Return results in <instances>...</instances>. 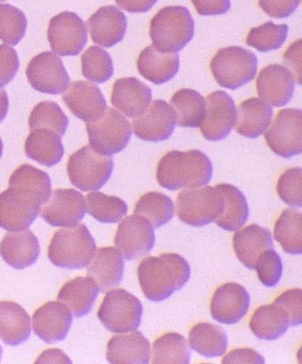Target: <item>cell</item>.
Instances as JSON below:
<instances>
[{
    "mask_svg": "<svg viewBox=\"0 0 302 364\" xmlns=\"http://www.w3.org/2000/svg\"><path fill=\"white\" fill-rule=\"evenodd\" d=\"M141 291L152 302H162L181 289L191 277L186 258L176 253L145 257L137 269Z\"/></svg>",
    "mask_w": 302,
    "mask_h": 364,
    "instance_id": "obj_1",
    "label": "cell"
},
{
    "mask_svg": "<svg viewBox=\"0 0 302 364\" xmlns=\"http://www.w3.org/2000/svg\"><path fill=\"white\" fill-rule=\"evenodd\" d=\"M213 174V163L198 150L168 151L160 159L156 169L159 185L171 191L206 186Z\"/></svg>",
    "mask_w": 302,
    "mask_h": 364,
    "instance_id": "obj_2",
    "label": "cell"
},
{
    "mask_svg": "<svg viewBox=\"0 0 302 364\" xmlns=\"http://www.w3.org/2000/svg\"><path fill=\"white\" fill-rule=\"evenodd\" d=\"M195 33V22L190 11L181 6H166L150 22L152 46L163 53H178L189 44Z\"/></svg>",
    "mask_w": 302,
    "mask_h": 364,
    "instance_id": "obj_3",
    "label": "cell"
},
{
    "mask_svg": "<svg viewBox=\"0 0 302 364\" xmlns=\"http://www.w3.org/2000/svg\"><path fill=\"white\" fill-rule=\"evenodd\" d=\"M95 238L88 227L78 224L57 230L48 247V258L53 265L66 269L87 267L96 252Z\"/></svg>",
    "mask_w": 302,
    "mask_h": 364,
    "instance_id": "obj_4",
    "label": "cell"
},
{
    "mask_svg": "<svg viewBox=\"0 0 302 364\" xmlns=\"http://www.w3.org/2000/svg\"><path fill=\"white\" fill-rule=\"evenodd\" d=\"M257 55L241 46H229L216 53L210 68L215 80L223 88L237 90L257 76Z\"/></svg>",
    "mask_w": 302,
    "mask_h": 364,
    "instance_id": "obj_5",
    "label": "cell"
},
{
    "mask_svg": "<svg viewBox=\"0 0 302 364\" xmlns=\"http://www.w3.org/2000/svg\"><path fill=\"white\" fill-rule=\"evenodd\" d=\"M112 156L98 154L87 144L69 156L67 172L72 186L82 191H98L111 178Z\"/></svg>",
    "mask_w": 302,
    "mask_h": 364,
    "instance_id": "obj_6",
    "label": "cell"
},
{
    "mask_svg": "<svg viewBox=\"0 0 302 364\" xmlns=\"http://www.w3.org/2000/svg\"><path fill=\"white\" fill-rule=\"evenodd\" d=\"M143 305L138 297L124 289L106 293L97 312V318L108 331L125 333L140 326Z\"/></svg>",
    "mask_w": 302,
    "mask_h": 364,
    "instance_id": "obj_7",
    "label": "cell"
},
{
    "mask_svg": "<svg viewBox=\"0 0 302 364\" xmlns=\"http://www.w3.org/2000/svg\"><path fill=\"white\" fill-rule=\"evenodd\" d=\"M223 210L220 191L213 186L184 190L176 199V213L179 220L190 226L210 225L220 216Z\"/></svg>",
    "mask_w": 302,
    "mask_h": 364,
    "instance_id": "obj_8",
    "label": "cell"
},
{
    "mask_svg": "<svg viewBox=\"0 0 302 364\" xmlns=\"http://www.w3.org/2000/svg\"><path fill=\"white\" fill-rule=\"evenodd\" d=\"M86 131L89 146L98 154L108 156L123 151L133 134V127L127 117L111 107L99 120L86 124Z\"/></svg>",
    "mask_w": 302,
    "mask_h": 364,
    "instance_id": "obj_9",
    "label": "cell"
},
{
    "mask_svg": "<svg viewBox=\"0 0 302 364\" xmlns=\"http://www.w3.org/2000/svg\"><path fill=\"white\" fill-rule=\"evenodd\" d=\"M264 136L270 150L281 158L300 155L302 151L301 109H281L267 129Z\"/></svg>",
    "mask_w": 302,
    "mask_h": 364,
    "instance_id": "obj_10",
    "label": "cell"
},
{
    "mask_svg": "<svg viewBox=\"0 0 302 364\" xmlns=\"http://www.w3.org/2000/svg\"><path fill=\"white\" fill-rule=\"evenodd\" d=\"M47 37L54 53L77 56L88 43V29L77 14L64 11L50 19Z\"/></svg>",
    "mask_w": 302,
    "mask_h": 364,
    "instance_id": "obj_11",
    "label": "cell"
},
{
    "mask_svg": "<svg viewBox=\"0 0 302 364\" xmlns=\"http://www.w3.org/2000/svg\"><path fill=\"white\" fill-rule=\"evenodd\" d=\"M113 242L125 260L139 259L147 256L155 247L154 227L147 219L133 214L120 223Z\"/></svg>",
    "mask_w": 302,
    "mask_h": 364,
    "instance_id": "obj_12",
    "label": "cell"
},
{
    "mask_svg": "<svg viewBox=\"0 0 302 364\" xmlns=\"http://www.w3.org/2000/svg\"><path fill=\"white\" fill-rule=\"evenodd\" d=\"M26 77L31 87L50 95H58L65 91L70 77L62 58L52 52L37 55L29 62Z\"/></svg>",
    "mask_w": 302,
    "mask_h": 364,
    "instance_id": "obj_13",
    "label": "cell"
},
{
    "mask_svg": "<svg viewBox=\"0 0 302 364\" xmlns=\"http://www.w3.org/2000/svg\"><path fill=\"white\" fill-rule=\"evenodd\" d=\"M206 103V114L200 124V132L203 138L213 142L225 139L236 124V104L225 91L211 93Z\"/></svg>",
    "mask_w": 302,
    "mask_h": 364,
    "instance_id": "obj_14",
    "label": "cell"
},
{
    "mask_svg": "<svg viewBox=\"0 0 302 364\" xmlns=\"http://www.w3.org/2000/svg\"><path fill=\"white\" fill-rule=\"evenodd\" d=\"M87 213L86 202L80 191L57 189L41 207L40 215L53 227L70 228L79 224Z\"/></svg>",
    "mask_w": 302,
    "mask_h": 364,
    "instance_id": "obj_15",
    "label": "cell"
},
{
    "mask_svg": "<svg viewBox=\"0 0 302 364\" xmlns=\"http://www.w3.org/2000/svg\"><path fill=\"white\" fill-rule=\"evenodd\" d=\"M62 97L72 114L87 124L99 120L108 109L101 90L89 81L72 82Z\"/></svg>",
    "mask_w": 302,
    "mask_h": 364,
    "instance_id": "obj_16",
    "label": "cell"
},
{
    "mask_svg": "<svg viewBox=\"0 0 302 364\" xmlns=\"http://www.w3.org/2000/svg\"><path fill=\"white\" fill-rule=\"evenodd\" d=\"M177 124L174 109L162 100L152 101L142 115L133 120L137 138L147 142H162L171 138Z\"/></svg>",
    "mask_w": 302,
    "mask_h": 364,
    "instance_id": "obj_17",
    "label": "cell"
},
{
    "mask_svg": "<svg viewBox=\"0 0 302 364\" xmlns=\"http://www.w3.org/2000/svg\"><path fill=\"white\" fill-rule=\"evenodd\" d=\"M250 296L242 285L226 283L216 289L210 304L211 318L223 324H236L250 310Z\"/></svg>",
    "mask_w": 302,
    "mask_h": 364,
    "instance_id": "obj_18",
    "label": "cell"
},
{
    "mask_svg": "<svg viewBox=\"0 0 302 364\" xmlns=\"http://www.w3.org/2000/svg\"><path fill=\"white\" fill-rule=\"evenodd\" d=\"M9 189L23 200L41 208L52 196V179L47 172L22 164L11 174Z\"/></svg>",
    "mask_w": 302,
    "mask_h": 364,
    "instance_id": "obj_19",
    "label": "cell"
},
{
    "mask_svg": "<svg viewBox=\"0 0 302 364\" xmlns=\"http://www.w3.org/2000/svg\"><path fill=\"white\" fill-rule=\"evenodd\" d=\"M73 322L72 311L60 301H50L35 311L33 327L35 334L46 343L64 341Z\"/></svg>",
    "mask_w": 302,
    "mask_h": 364,
    "instance_id": "obj_20",
    "label": "cell"
},
{
    "mask_svg": "<svg viewBox=\"0 0 302 364\" xmlns=\"http://www.w3.org/2000/svg\"><path fill=\"white\" fill-rule=\"evenodd\" d=\"M296 82L291 73L284 65L272 64L259 73L257 94L260 100L274 107H281L291 101Z\"/></svg>",
    "mask_w": 302,
    "mask_h": 364,
    "instance_id": "obj_21",
    "label": "cell"
},
{
    "mask_svg": "<svg viewBox=\"0 0 302 364\" xmlns=\"http://www.w3.org/2000/svg\"><path fill=\"white\" fill-rule=\"evenodd\" d=\"M152 103V89L136 77H123L113 85L111 104L123 116L135 119Z\"/></svg>",
    "mask_w": 302,
    "mask_h": 364,
    "instance_id": "obj_22",
    "label": "cell"
},
{
    "mask_svg": "<svg viewBox=\"0 0 302 364\" xmlns=\"http://www.w3.org/2000/svg\"><path fill=\"white\" fill-rule=\"evenodd\" d=\"M87 25L93 42L109 48L124 38L128 19L116 6H106L90 16Z\"/></svg>",
    "mask_w": 302,
    "mask_h": 364,
    "instance_id": "obj_23",
    "label": "cell"
},
{
    "mask_svg": "<svg viewBox=\"0 0 302 364\" xmlns=\"http://www.w3.org/2000/svg\"><path fill=\"white\" fill-rule=\"evenodd\" d=\"M0 256L16 269L30 267L40 256V242L30 230L8 232L0 242Z\"/></svg>",
    "mask_w": 302,
    "mask_h": 364,
    "instance_id": "obj_24",
    "label": "cell"
},
{
    "mask_svg": "<svg viewBox=\"0 0 302 364\" xmlns=\"http://www.w3.org/2000/svg\"><path fill=\"white\" fill-rule=\"evenodd\" d=\"M150 357V342L138 331L115 335L107 344L106 358L109 363L147 364Z\"/></svg>",
    "mask_w": 302,
    "mask_h": 364,
    "instance_id": "obj_25",
    "label": "cell"
},
{
    "mask_svg": "<svg viewBox=\"0 0 302 364\" xmlns=\"http://www.w3.org/2000/svg\"><path fill=\"white\" fill-rule=\"evenodd\" d=\"M123 257L116 247L96 250L87 269L88 277L95 280L100 291L104 292L119 287L124 277Z\"/></svg>",
    "mask_w": 302,
    "mask_h": 364,
    "instance_id": "obj_26",
    "label": "cell"
},
{
    "mask_svg": "<svg viewBox=\"0 0 302 364\" xmlns=\"http://www.w3.org/2000/svg\"><path fill=\"white\" fill-rule=\"evenodd\" d=\"M233 244L238 260L250 269H255L257 257L262 252L274 249L270 230L257 224L237 230Z\"/></svg>",
    "mask_w": 302,
    "mask_h": 364,
    "instance_id": "obj_27",
    "label": "cell"
},
{
    "mask_svg": "<svg viewBox=\"0 0 302 364\" xmlns=\"http://www.w3.org/2000/svg\"><path fill=\"white\" fill-rule=\"evenodd\" d=\"M139 73L151 83L160 85L176 76L179 69L178 53H163L154 46L141 50L137 60Z\"/></svg>",
    "mask_w": 302,
    "mask_h": 364,
    "instance_id": "obj_28",
    "label": "cell"
},
{
    "mask_svg": "<svg viewBox=\"0 0 302 364\" xmlns=\"http://www.w3.org/2000/svg\"><path fill=\"white\" fill-rule=\"evenodd\" d=\"M272 117L273 109L270 105L257 97H250L238 105L235 129L239 135L257 139L264 134L272 124Z\"/></svg>",
    "mask_w": 302,
    "mask_h": 364,
    "instance_id": "obj_29",
    "label": "cell"
},
{
    "mask_svg": "<svg viewBox=\"0 0 302 364\" xmlns=\"http://www.w3.org/2000/svg\"><path fill=\"white\" fill-rule=\"evenodd\" d=\"M100 289L90 277H77L67 282L57 295V300L65 304L76 318L89 314L95 304Z\"/></svg>",
    "mask_w": 302,
    "mask_h": 364,
    "instance_id": "obj_30",
    "label": "cell"
},
{
    "mask_svg": "<svg viewBox=\"0 0 302 364\" xmlns=\"http://www.w3.org/2000/svg\"><path fill=\"white\" fill-rule=\"evenodd\" d=\"M31 334V320L21 304L11 301L0 302V340L10 346L26 343Z\"/></svg>",
    "mask_w": 302,
    "mask_h": 364,
    "instance_id": "obj_31",
    "label": "cell"
},
{
    "mask_svg": "<svg viewBox=\"0 0 302 364\" xmlns=\"http://www.w3.org/2000/svg\"><path fill=\"white\" fill-rule=\"evenodd\" d=\"M41 208L29 205L7 189L0 193V227L7 232H21L36 220Z\"/></svg>",
    "mask_w": 302,
    "mask_h": 364,
    "instance_id": "obj_32",
    "label": "cell"
},
{
    "mask_svg": "<svg viewBox=\"0 0 302 364\" xmlns=\"http://www.w3.org/2000/svg\"><path fill=\"white\" fill-rule=\"evenodd\" d=\"M25 151L30 159L50 168L60 164L65 155L61 136L46 129L30 132L26 140Z\"/></svg>",
    "mask_w": 302,
    "mask_h": 364,
    "instance_id": "obj_33",
    "label": "cell"
},
{
    "mask_svg": "<svg viewBox=\"0 0 302 364\" xmlns=\"http://www.w3.org/2000/svg\"><path fill=\"white\" fill-rule=\"evenodd\" d=\"M216 188L223 198V213L216 219V225L227 232H237L250 217L246 197L238 188L229 183H219Z\"/></svg>",
    "mask_w": 302,
    "mask_h": 364,
    "instance_id": "obj_34",
    "label": "cell"
},
{
    "mask_svg": "<svg viewBox=\"0 0 302 364\" xmlns=\"http://www.w3.org/2000/svg\"><path fill=\"white\" fill-rule=\"evenodd\" d=\"M249 326L257 338L274 341L287 332L290 323L284 309L273 303L258 307L251 316Z\"/></svg>",
    "mask_w": 302,
    "mask_h": 364,
    "instance_id": "obj_35",
    "label": "cell"
},
{
    "mask_svg": "<svg viewBox=\"0 0 302 364\" xmlns=\"http://www.w3.org/2000/svg\"><path fill=\"white\" fill-rule=\"evenodd\" d=\"M191 350L206 358L222 357L228 348V336L217 324L202 322L196 324L189 332Z\"/></svg>",
    "mask_w": 302,
    "mask_h": 364,
    "instance_id": "obj_36",
    "label": "cell"
},
{
    "mask_svg": "<svg viewBox=\"0 0 302 364\" xmlns=\"http://www.w3.org/2000/svg\"><path fill=\"white\" fill-rule=\"evenodd\" d=\"M170 104L179 127H200L206 114V99L201 94L192 89H180L172 95Z\"/></svg>",
    "mask_w": 302,
    "mask_h": 364,
    "instance_id": "obj_37",
    "label": "cell"
},
{
    "mask_svg": "<svg viewBox=\"0 0 302 364\" xmlns=\"http://www.w3.org/2000/svg\"><path fill=\"white\" fill-rule=\"evenodd\" d=\"M274 238L279 242L284 252L290 255L302 253V213L287 209L278 218L274 225Z\"/></svg>",
    "mask_w": 302,
    "mask_h": 364,
    "instance_id": "obj_38",
    "label": "cell"
},
{
    "mask_svg": "<svg viewBox=\"0 0 302 364\" xmlns=\"http://www.w3.org/2000/svg\"><path fill=\"white\" fill-rule=\"evenodd\" d=\"M133 213L147 219L154 229H158L174 218L175 206L169 196L150 191L141 196L135 203Z\"/></svg>",
    "mask_w": 302,
    "mask_h": 364,
    "instance_id": "obj_39",
    "label": "cell"
},
{
    "mask_svg": "<svg viewBox=\"0 0 302 364\" xmlns=\"http://www.w3.org/2000/svg\"><path fill=\"white\" fill-rule=\"evenodd\" d=\"M85 199L87 213L103 224H117L128 214L127 203L116 196L92 191Z\"/></svg>",
    "mask_w": 302,
    "mask_h": 364,
    "instance_id": "obj_40",
    "label": "cell"
},
{
    "mask_svg": "<svg viewBox=\"0 0 302 364\" xmlns=\"http://www.w3.org/2000/svg\"><path fill=\"white\" fill-rule=\"evenodd\" d=\"M191 357L189 343L184 336L176 332L160 336L152 343V363L188 364Z\"/></svg>",
    "mask_w": 302,
    "mask_h": 364,
    "instance_id": "obj_41",
    "label": "cell"
},
{
    "mask_svg": "<svg viewBox=\"0 0 302 364\" xmlns=\"http://www.w3.org/2000/svg\"><path fill=\"white\" fill-rule=\"evenodd\" d=\"M69 125V119L62 108L53 101H43L31 111L29 117L30 131L46 129L62 136Z\"/></svg>",
    "mask_w": 302,
    "mask_h": 364,
    "instance_id": "obj_42",
    "label": "cell"
},
{
    "mask_svg": "<svg viewBox=\"0 0 302 364\" xmlns=\"http://www.w3.org/2000/svg\"><path fill=\"white\" fill-rule=\"evenodd\" d=\"M82 73L96 84L108 81L113 74V60L107 50L97 46H89L81 56Z\"/></svg>",
    "mask_w": 302,
    "mask_h": 364,
    "instance_id": "obj_43",
    "label": "cell"
},
{
    "mask_svg": "<svg viewBox=\"0 0 302 364\" xmlns=\"http://www.w3.org/2000/svg\"><path fill=\"white\" fill-rule=\"evenodd\" d=\"M288 34V25H276L269 21L250 29L246 38V44L257 49L258 52H270L281 48L287 41Z\"/></svg>",
    "mask_w": 302,
    "mask_h": 364,
    "instance_id": "obj_44",
    "label": "cell"
},
{
    "mask_svg": "<svg viewBox=\"0 0 302 364\" xmlns=\"http://www.w3.org/2000/svg\"><path fill=\"white\" fill-rule=\"evenodd\" d=\"M27 18L18 8L0 4V39L6 44L17 46L25 37Z\"/></svg>",
    "mask_w": 302,
    "mask_h": 364,
    "instance_id": "obj_45",
    "label": "cell"
},
{
    "mask_svg": "<svg viewBox=\"0 0 302 364\" xmlns=\"http://www.w3.org/2000/svg\"><path fill=\"white\" fill-rule=\"evenodd\" d=\"M276 193L286 205L296 208L302 206V169L289 168L280 176L276 185Z\"/></svg>",
    "mask_w": 302,
    "mask_h": 364,
    "instance_id": "obj_46",
    "label": "cell"
},
{
    "mask_svg": "<svg viewBox=\"0 0 302 364\" xmlns=\"http://www.w3.org/2000/svg\"><path fill=\"white\" fill-rule=\"evenodd\" d=\"M255 269L261 283L264 287H276L284 272L281 258L274 249L266 250L258 256Z\"/></svg>",
    "mask_w": 302,
    "mask_h": 364,
    "instance_id": "obj_47",
    "label": "cell"
},
{
    "mask_svg": "<svg viewBox=\"0 0 302 364\" xmlns=\"http://www.w3.org/2000/svg\"><path fill=\"white\" fill-rule=\"evenodd\" d=\"M274 304L284 309L287 313L290 326H301L302 323L301 289H288L274 299Z\"/></svg>",
    "mask_w": 302,
    "mask_h": 364,
    "instance_id": "obj_48",
    "label": "cell"
},
{
    "mask_svg": "<svg viewBox=\"0 0 302 364\" xmlns=\"http://www.w3.org/2000/svg\"><path fill=\"white\" fill-rule=\"evenodd\" d=\"M17 52L8 45H0V89L13 80L19 69Z\"/></svg>",
    "mask_w": 302,
    "mask_h": 364,
    "instance_id": "obj_49",
    "label": "cell"
},
{
    "mask_svg": "<svg viewBox=\"0 0 302 364\" xmlns=\"http://www.w3.org/2000/svg\"><path fill=\"white\" fill-rule=\"evenodd\" d=\"M302 41L298 39L290 45L284 54L285 68L291 73L296 84L301 85V53Z\"/></svg>",
    "mask_w": 302,
    "mask_h": 364,
    "instance_id": "obj_50",
    "label": "cell"
},
{
    "mask_svg": "<svg viewBox=\"0 0 302 364\" xmlns=\"http://www.w3.org/2000/svg\"><path fill=\"white\" fill-rule=\"evenodd\" d=\"M300 0L293 1H261L258 2L259 6L265 11L270 17L276 18H284L289 17L293 11H296L300 6Z\"/></svg>",
    "mask_w": 302,
    "mask_h": 364,
    "instance_id": "obj_51",
    "label": "cell"
},
{
    "mask_svg": "<svg viewBox=\"0 0 302 364\" xmlns=\"http://www.w3.org/2000/svg\"><path fill=\"white\" fill-rule=\"evenodd\" d=\"M223 363H265V359L251 348H241L230 351L222 360Z\"/></svg>",
    "mask_w": 302,
    "mask_h": 364,
    "instance_id": "obj_52",
    "label": "cell"
},
{
    "mask_svg": "<svg viewBox=\"0 0 302 364\" xmlns=\"http://www.w3.org/2000/svg\"><path fill=\"white\" fill-rule=\"evenodd\" d=\"M196 11L200 15L215 16L222 15L230 9V1L229 0H219V1H203V0H194L192 1Z\"/></svg>",
    "mask_w": 302,
    "mask_h": 364,
    "instance_id": "obj_53",
    "label": "cell"
},
{
    "mask_svg": "<svg viewBox=\"0 0 302 364\" xmlns=\"http://www.w3.org/2000/svg\"><path fill=\"white\" fill-rule=\"evenodd\" d=\"M72 363L64 351L58 349H49L39 355L35 363Z\"/></svg>",
    "mask_w": 302,
    "mask_h": 364,
    "instance_id": "obj_54",
    "label": "cell"
},
{
    "mask_svg": "<svg viewBox=\"0 0 302 364\" xmlns=\"http://www.w3.org/2000/svg\"><path fill=\"white\" fill-rule=\"evenodd\" d=\"M116 5L121 9L128 11V13H146L154 6L157 1H121L117 0Z\"/></svg>",
    "mask_w": 302,
    "mask_h": 364,
    "instance_id": "obj_55",
    "label": "cell"
},
{
    "mask_svg": "<svg viewBox=\"0 0 302 364\" xmlns=\"http://www.w3.org/2000/svg\"><path fill=\"white\" fill-rule=\"evenodd\" d=\"M9 109V99L5 90L0 89V123L6 119Z\"/></svg>",
    "mask_w": 302,
    "mask_h": 364,
    "instance_id": "obj_56",
    "label": "cell"
},
{
    "mask_svg": "<svg viewBox=\"0 0 302 364\" xmlns=\"http://www.w3.org/2000/svg\"><path fill=\"white\" fill-rule=\"evenodd\" d=\"M3 151H4V144H3L1 138H0V159H1V158H2Z\"/></svg>",
    "mask_w": 302,
    "mask_h": 364,
    "instance_id": "obj_57",
    "label": "cell"
},
{
    "mask_svg": "<svg viewBox=\"0 0 302 364\" xmlns=\"http://www.w3.org/2000/svg\"><path fill=\"white\" fill-rule=\"evenodd\" d=\"M2 355H3V349H2L1 346H0V360H1Z\"/></svg>",
    "mask_w": 302,
    "mask_h": 364,
    "instance_id": "obj_58",
    "label": "cell"
}]
</instances>
